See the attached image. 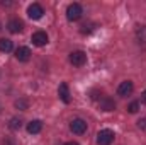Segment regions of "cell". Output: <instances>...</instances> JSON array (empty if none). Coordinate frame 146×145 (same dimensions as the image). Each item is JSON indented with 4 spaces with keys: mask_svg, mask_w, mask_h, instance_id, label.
<instances>
[{
    "mask_svg": "<svg viewBox=\"0 0 146 145\" xmlns=\"http://www.w3.org/2000/svg\"><path fill=\"white\" fill-rule=\"evenodd\" d=\"M82 14H83V9H82L80 3H72V5H68V9H66V19H68L70 22L78 21V19L82 17Z\"/></svg>",
    "mask_w": 146,
    "mask_h": 145,
    "instance_id": "6da1fadb",
    "label": "cell"
},
{
    "mask_svg": "<svg viewBox=\"0 0 146 145\" xmlns=\"http://www.w3.org/2000/svg\"><path fill=\"white\" fill-rule=\"evenodd\" d=\"M70 63L75 65V67H83V65L87 63V53L82 51V50L72 51V53H70Z\"/></svg>",
    "mask_w": 146,
    "mask_h": 145,
    "instance_id": "7a4b0ae2",
    "label": "cell"
},
{
    "mask_svg": "<svg viewBox=\"0 0 146 145\" xmlns=\"http://www.w3.org/2000/svg\"><path fill=\"white\" fill-rule=\"evenodd\" d=\"M114 132L109 130V128H106V130H100L99 133H97V144L99 145H110L114 142Z\"/></svg>",
    "mask_w": 146,
    "mask_h": 145,
    "instance_id": "3957f363",
    "label": "cell"
},
{
    "mask_svg": "<svg viewBox=\"0 0 146 145\" xmlns=\"http://www.w3.org/2000/svg\"><path fill=\"white\" fill-rule=\"evenodd\" d=\"M70 130H72L75 135H83L85 132H87V123L83 121V119H73L72 123H70Z\"/></svg>",
    "mask_w": 146,
    "mask_h": 145,
    "instance_id": "277c9868",
    "label": "cell"
},
{
    "mask_svg": "<svg viewBox=\"0 0 146 145\" xmlns=\"http://www.w3.org/2000/svg\"><path fill=\"white\" fill-rule=\"evenodd\" d=\"M42 14H44V10H42V7H41L39 3H31V5L27 7V15H29L33 21L41 19V17H42Z\"/></svg>",
    "mask_w": 146,
    "mask_h": 145,
    "instance_id": "5b68a950",
    "label": "cell"
},
{
    "mask_svg": "<svg viewBox=\"0 0 146 145\" xmlns=\"http://www.w3.org/2000/svg\"><path fill=\"white\" fill-rule=\"evenodd\" d=\"M31 41L34 46H44V44H48V34L44 31H37L31 36Z\"/></svg>",
    "mask_w": 146,
    "mask_h": 145,
    "instance_id": "8992f818",
    "label": "cell"
},
{
    "mask_svg": "<svg viewBox=\"0 0 146 145\" xmlns=\"http://www.w3.org/2000/svg\"><path fill=\"white\" fill-rule=\"evenodd\" d=\"M133 89H134L133 82H131V80H124V82L117 87V94H119V96H122V97H127V96L133 92Z\"/></svg>",
    "mask_w": 146,
    "mask_h": 145,
    "instance_id": "52a82bcc",
    "label": "cell"
},
{
    "mask_svg": "<svg viewBox=\"0 0 146 145\" xmlns=\"http://www.w3.org/2000/svg\"><path fill=\"white\" fill-rule=\"evenodd\" d=\"M58 96H60V99H61L65 104H68V103L72 101V97H70V89H68V84H66V82L60 84V87H58Z\"/></svg>",
    "mask_w": 146,
    "mask_h": 145,
    "instance_id": "ba28073f",
    "label": "cell"
},
{
    "mask_svg": "<svg viewBox=\"0 0 146 145\" xmlns=\"http://www.w3.org/2000/svg\"><path fill=\"white\" fill-rule=\"evenodd\" d=\"M15 58H17L19 62H29V58H31V50H29L27 46H19V48L15 50Z\"/></svg>",
    "mask_w": 146,
    "mask_h": 145,
    "instance_id": "9c48e42d",
    "label": "cell"
},
{
    "mask_svg": "<svg viewBox=\"0 0 146 145\" xmlns=\"http://www.w3.org/2000/svg\"><path fill=\"white\" fill-rule=\"evenodd\" d=\"M7 28H9L10 33L17 34V33H22V29H24V22H22L21 19H10L9 24H7Z\"/></svg>",
    "mask_w": 146,
    "mask_h": 145,
    "instance_id": "30bf717a",
    "label": "cell"
},
{
    "mask_svg": "<svg viewBox=\"0 0 146 145\" xmlns=\"http://www.w3.org/2000/svg\"><path fill=\"white\" fill-rule=\"evenodd\" d=\"M41 130H42V123H41L39 119H33V121L27 123V132H29L31 135H36Z\"/></svg>",
    "mask_w": 146,
    "mask_h": 145,
    "instance_id": "8fae6325",
    "label": "cell"
},
{
    "mask_svg": "<svg viewBox=\"0 0 146 145\" xmlns=\"http://www.w3.org/2000/svg\"><path fill=\"white\" fill-rule=\"evenodd\" d=\"M100 109L102 111H114L115 109V103L109 99V97H102L100 99Z\"/></svg>",
    "mask_w": 146,
    "mask_h": 145,
    "instance_id": "7c38bea8",
    "label": "cell"
},
{
    "mask_svg": "<svg viewBox=\"0 0 146 145\" xmlns=\"http://www.w3.org/2000/svg\"><path fill=\"white\" fill-rule=\"evenodd\" d=\"M12 48H14V44H12L10 39H7V38L0 39V51L2 53H9V51H12Z\"/></svg>",
    "mask_w": 146,
    "mask_h": 145,
    "instance_id": "4fadbf2b",
    "label": "cell"
},
{
    "mask_svg": "<svg viewBox=\"0 0 146 145\" xmlns=\"http://www.w3.org/2000/svg\"><path fill=\"white\" fill-rule=\"evenodd\" d=\"M21 125H22V123H21V119H17V118H12L9 126H10V130H19V128H21Z\"/></svg>",
    "mask_w": 146,
    "mask_h": 145,
    "instance_id": "5bb4252c",
    "label": "cell"
},
{
    "mask_svg": "<svg viewBox=\"0 0 146 145\" xmlns=\"http://www.w3.org/2000/svg\"><path fill=\"white\" fill-rule=\"evenodd\" d=\"M138 109H139V103H136V101H134V103H131V104L127 106V111H129V113H133V114H134V113H138Z\"/></svg>",
    "mask_w": 146,
    "mask_h": 145,
    "instance_id": "9a60e30c",
    "label": "cell"
},
{
    "mask_svg": "<svg viewBox=\"0 0 146 145\" xmlns=\"http://www.w3.org/2000/svg\"><path fill=\"white\" fill-rule=\"evenodd\" d=\"M80 31H82L83 34H85V33H90V31H92V24H83Z\"/></svg>",
    "mask_w": 146,
    "mask_h": 145,
    "instance_id": "2e32d148",
    "label": "cell"
},
{
    "mask_svg": "<svg viewBox=\"0 0 146 145\" xmlns=\"http://www.w3.org/2000/svg\"><path fill=\"white\" fill-rule=\"evenodd\" d=\"M138 126H139L141 130H146V116H145V118H141V119L138 121Z\"/></svg>",
    "mask_w": 146,
    "mask_h": 145,
    "instance_id": "e0dca14e",
    "label": "cell"
},
{
    "mask_svg": "<svg viewBox=\"0 0 146 145\" xmlns=\"http://www.w3.org/2000/svg\"><path fill=\"white\" fill-rule=\"evenodd\" d=\"M15 106H17V108H27V103H26V101H17V103H15Z\"/></svg>",
    "mask_w": 146,
    "mask_h": 145,
    "instance_id": "ac0fdd59",
    "label": "cell"
},
{
    "mask_svg": "<svg viewBox=\"0 0 146 145\" xmlns=\"http://www.w3.org/2000/svg\"><path fill=\"white\" fill-rule=\"evenodd\" d=\"M141 101H143V103H145V104H146V91H145V92H143V96H141Z\"/></svg>",
    "mask_w": 146,
    "mask_h": 145,
    "instance_id": "d6986e66",
    "label": "cell"
},
{
    "mask_svg": "<svg viewBox=\"0 0 146 145\" xmlns=\"http://www.w3.org/2000/svg\"><path fill=\"white\" fill-rule=\"evenodd\" d=\"M65 145H78V144H76V142H66Z\"/></svg>",
    "mask_w": 146,
    "mask_h": 145,
    "instance_id": "ffe728a7",
    "label": "cell"
},
{
    "mask_svg": "<svg viewBox=\"0 0 146 145\" xmlns=\"http://www.w3.org/2000/svg\"><path fill=\"white\" fill-rule=\"evenodd\" d=\"M0 28H2V24H0Z\"/></svg>",
    "mask_w": 146,
    "mask_h": 145,
    "instance_id": "44dd1931",
    "label": "cell"
}]
</instances>
